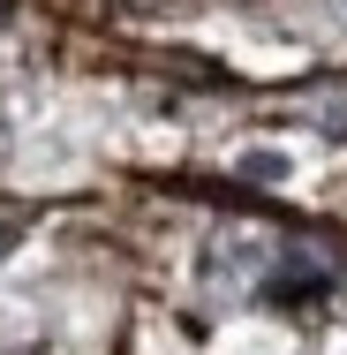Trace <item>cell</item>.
Wrapping results in <instances>:
<instances>
[{
  "mask_svg": "<svg viewBox=\"0 0 347 355\" xmlns=\"http://www.w3.org/2000/svg\"><path fill=\"white\" fill-rule=\"evenodd\" d=\"M242 174H249V182H287V159H279V151H249Z\"/></svg>",
  "mask_w": 347,
  "mask_h": 355,
  "instance_id": "1",
  "label": "cell"
}]
</instances>
